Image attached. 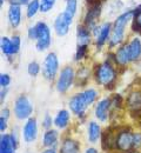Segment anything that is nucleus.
<instances>
[{
	"mask_svg": "<svg viewBox=\"0 0 141 153\" xmlns=\"http://www.w3.org/2000/svg\"><path fill=\"white\" fill-rule=\"evenodd\" d=\"M86 51H87V46L86 45H79V47H78V50H77V54H75V59L77 60H80L82 58L85 57V54H86Z\"/></svg>",
	"mask_w": 141,
	"mask_h": 153,
	"instance_id": "30",
	"label": "nucleus"
},
{
	"mask_svg": "<svg viewBox=\"0 0 141 153\" xmlns=\"http://www.w3.org/2000/svg\"><path fill=\"white\" fill-rule=\"evenodd\" d=\"M73 79H74V72H73V70L71 67L63 68L60 74V78L58 80V90L60 92H66L69 88V86L72 85Z\"/></svg>",
	"mask_w": 141,
	"mask_h": 153,
	"instance_id": "7",
	"label": "nucleus"
},
{
	"mask_svg": "<svg viewBox=\"0 0 141 153\" xmlns=\"http://www.w3.org/2000/svg\"><path fill=\"white\" fill-rule=\"evenodd\" d=\"M85 153H98V151L95 149H88Z\"/></svg>",
	"mask_w": 141,
	"mask_h": 153,
	"instance_id": "37",
	"label": "nucleus"
},
{
	"mask_svg": "<svg viewBox=\"0 0 141 153\" xmlns=\"http://www.w3.org/2000/svg\"><path fill=\"white\" fill-rule=\"evenodd\" d=\"M5 94H6V90L4 88L2 92H1V101H4V98H5Z\"/></svg>",
	"mask_w": 141,
	"mask_h": 153,
	"instance_id": "39",
	"label": "nucleus"
},
{
	"mask_svg": "<svg viewBox=\"0 0 141 153\" xmlns=\"http://www.w3.org/2000/svg\"><path fill=\"white\" fill-rule=\"evenodd\" d=\"M42 141H44V145H45L46 147H52V146H54V145L57 144V141H58V132L54 131V130L47 131L46 133L44 134Z\"/></svg>",
	"mask_w": 141,
	"mask_h": 153,
	"instance_id": "16",
	"label": "nucleus"
},
{
	"mask_svg": "<svg viewBox=\"0 0 141 153\" xmlns=\"http://www.w3.org/2000/svg\"><path fill=\"white\" fill-rule=\"evenodd\" d=\"M40 8V1L39 0H32L30 4H28V8H27V17L32 18L37 12L38 10Z\"/></svg>",
	"mask_w": 141,
	"mask_h": 153,
	"instance_id": "25",
	"label": "nucleus"
},
{
	"mask_svg": "<svg viewBox=\"0 0 141 153\" xmlns=\"http://www.w3.org/2000/svg\"><path fill=\"white\" fill-rule=\"evenodd\" d=\"M115 76H115V71L107 62L100 65L97 70V80L101 85L109 86L115 80Z\"/></svg>",
	"mask_w": 141,
	"mask_h": 153,
	"instance_id": "4",
	"label": "nucleus"
},
{
	"mask_svg": "<svg viewBox=\"0 0 141 153\" xmlns=\"http://www.w3.org/2000/svg\"><path fill=\"white\" fill-rule=\"evenodd\" d=\"M7 119L8 118H5V117H0V131H5V128H6V126H7Z\"/></svg>",
	"mask_w": 141,
	"mask_h": 153,
	"instance_id": "33",
	"label": "nucleus"
},
{
	"mask_svg": "<svg viewBox=\"0 0 141 153\" xmlns=\"http://www.w3.org/2000/svg\"><path fill=\"white\" fill-rule=\"evenodd\" d=\"M141 146V134L137 133L134 134V149Z\"/></svg>",
	"mask_w": 141,
	"mask_h": 153,
	"instance_id": "34",
	"label": "nucleus"
},
{
	"mask_svg": "<svg viewBox=\"0 0 141 153\" xmlns=\"http://www.w3.org/2000/svg\"><path fill=\"white\" fill-rule=\"evenodd\" d=\"M58 67H59L58 57L54 53H49L45 58V61H44V76H45V78L52 80L58 72Z\"/></svg>",
	"mask_w": 141,
	"mask_h": 153,
	"instance_id": "6",
	"label": "nucleus"
},
{
	"mask_svg": "<svg viewBox=\"0 0 141 153\" xmlns=\"http://www.w3.org/2000/svg\"><path fill=\"white\" fill-rule=\"evenodd\" d=\"M117 146L121 151H129L134 149V134L131 132H121L117 138Z\"/></svg>",
	"mask_w": 141,
	"mask_h": 153,
	"instance_id": "8",
	"label": "nucleus"
},
{
	"mask_svg": "<svg viewBox=\"0 0 141 153\" xmlns=\"http://www.w3.org/2000/svg\"><path fill=\"white\" fill-rule=\"evenodd\" d=\"M51 125H52V119H51L49 115H46L45 117V120H44V127L45 128H49Z\"/></svg>",
	"mask_w": 141,
	"mask_h": 153,
	"instance_id": "35",
	"label": "nucleus"
},
{
	"mask_svg": "<svg viewBox=\"0 0 141 153\" xmlns=\"http://www.w3.org/2000/svg\"><path fill=\"white\" fill-rule=\"evenodd\" d=\"M101 130L100 126L97 123H91L88 126V138L91 143H95L99 138H100Z\"/></svg>",
	"mask_w": 141,
	"mask_h": 153,
	"instance_id": "19",
	"label": "nucleus"
},
{
	"mask_svg": "<svg viewBox=\"0 0 141 153\" xmlns=\"http://www.w3.org/2000/svg\"><path fill=\"white\" fill-rule=\"evenodd\" d=\"M77 1L78 0H67V6H66L65 13L67 16H69L71 18H73L75 16V12H77Z\"/></svg>",
	"mask_w": 141,
	"mask_h": 153,
	"instance_id": "26",
	"label": "nucleus"
},
{
	"mask_svg": "<svg viewBox=\"0 0 141 153\" xmlns=\"http://www.w3.org/2000/svg\"><path fill=\"white\" fill-rule=\"evenodd\" d=\"M33 111L32 104L31 101L26 98V97L21 96L16 100V105H14V112L17 118L19 119H26L28 118Z\"/></svg>",
	"mask_w": 141,
	"mask_h": 153,
	"instance_id": "5",
	"label": "nucleus"
},
{
	"mask_svg": "<svg viewBox=\"0 0 141 153\" xmlns=\"http://www.w3.org/2000/svg\"><path fill=\"white\" fill-rule=\"evenodd\" d=\"M68 121H69V113H68V111H66V110H61L60 112L57 114L55 119H54V124H55V126L59 127V128L66 127L67 124H68Z\"/></svg>",
	"mask_w": 141,
	"mask_h": 153,
	"instance_id": "15",
	"label": "nucleus"
},
{
	"mask_svg": "<svg viewBox=\"0 0 141 153\" xmlns=\"http://www.w3.org/2000/svg\"><path fill=\"white\" fill-rule=\"evenodd\" d=\"M109 107H111V100L109 99L101 100L100 102L98 104L97 108H95V115H97V118L99 120H101V121H105L107 119V117H108Z\"/></svg>",
	"mask_w": 141,
	"mask_h": 153,
	"instance_id": "13",
	"label": "nucleus"
},
{
	"mask_svg": "<svg viewBox=\"0 0 141 153\" xmlns=\"http://www.w3.org/2000/svg\"><path fill=\"white\" fill-rule=\"evenodd\" d=\"M78 40H79V45H86L87 46V44H88V41H89V33H88V31L85 28V27H82L80 26L79 28H78Z\"/></svg>",
	"mask_w": 141,
	"mask_h": 153,
	"instance_id": "22",
	"label": "nucleus"
},
{
	"mask_svg": "<svg viewBox=\"0 0 141 153\" xmlns=\"http://www.w3.org/2000/svg\"><path fill=\"white\" fill-rule=\"evenodd\" d=\"M1 48H2V52L5 54H7V56H11V54H14L16 53V50H14V45H13L12 39H8V38L1 39Z\"/></svg>",
	"mask_w": 141,
	"mask_h": 153,
	"instance_id": "21",
	"label": "nucleus"
},
{
	"mask_svg": "<svg viewBox=\"0 0 141 153\" xmlns=\"http://www.w3.org/2000/svg\"><path fill=\"white\" fill-rule=\"evenodd\" d=\"M117 61L119 62V64H126L127 61H129V59H128V54H127V47L126 46H123V47H121L120 50L117 52Z\"/></svg>",
	"mask_w": 141,
	"mask_h": 153,
	"instance_id": "23",
	"label": "nucleus"
},
{
	"mask_svg": "<svg viewBox=\"0 0 141 153\" xmlns=\"http://www.w3.org/2000/svg\"><path fill=\"white\" fill-rule=\"evenodd\" d=\"M42 153H57V152H55V151H54L53 149H47L46 151H44Z\"/></svg>",
	"mask_w": 141,
	"mask_h": 153,
	"instance_id": "38",
	"label": "nucleus"
},
{
	"mask_svg": "<svg viewBox=\"0 0 141 153\" xmlns=\"http://www.w3.org/2000/svg\"><path fill=\"white\" fill-rule=\"evenodd\" d=\"M132 18H134V11H128L115 20L114 26H113V36L111 38V46H115L119 42H121V40L123 38L126 25Z\"/></svg>",
	"mask_w": 141,
	"mask_h": 153,
	"instance_id": "3",
	"label": "nucleus"
},
{
	"mask_svg": "<svg viewBox=\"0 0 141 153\" xmlns=\"http://www.w3.org/2000/svg\"><path fill=\"white\" fill-rule=\"evenodd\" d=\"M8 18H10V22L13 27L19 26L21 19V11L20 6L17 5H11L10 10H8Z\"/></svg>",
	"mask_w": 141,
	"mask_h": 153,
	"instance_id": "14",
	"label": "nucleus"
},
{
	"mask_svg": "<svg viewBox=\"0 0 141 153\" xmlns=\"http://www.w3.org/2000/svg\"><path fill=\"white\" fill-rule=\"evenodd\" d=\"M39 71H40L39 64H37V62H31V64L28 65V73H30L31 76H37V74L39 73Z\"/></svg>",
	"mask_w": 141,
	"mask_h": 153,
	"instance_id": "29",
	"label": "nucleus"
},
{
	"mask_svg": "<svg viewBox=\"0 0 141 153\" xmlns=\"http://www.w3.org/2000/svg\"><path fill=\"white\" fill-rule=\"evenodd\" d=\"M126 47H127V54L129 61L137 60L141 56V41L139 39L132 40Z\"/></svg>",
	"mask_w": 141,
	"mask_h": 153,
	"instance_id": "12",
	"label": "nucleus"
},
{
	"mask_svg": "<svg viewBox=\"0 0 141 153\" xmlns=\"http://www.w3.org/2000/svg\"><path fill=\"white\" fill-rule=\"evenodd\" d=\"M18 143L12 134H2L0 138V153H14Z\"/></svg>",
	"mask_w": 141,
	"mask_h": 153,
	"instance_id": "9",
	"label": "nucleus"
},
{
	"mask_svg": "<svg viewBox=\"0 0 141 153\" xmlns=\"http://www.w3.org/2000/svg\"><path fill=\"white\" fill-rule=\"evenodd\" d=\"M99 14H100V6H99V5L92 6L91 10L88 11L87 16H86V24H87L88 26H93L94 22L98 19Z\"/></svg>",
	"mask_w": 141,
	"mask_h": 153,
	"instance_id": "18",
	"label": "nucleus"
},
{
	"mask_svg": "<svg viewBox=\"0 0 141 153\" xmlns=\"http://www.w3.org/2000/svg\"><path fill=\"white\" fill-rule=\"evenodd\" d=\"M111 33V25L109 24H103L101 26L100 31H99V36H98V46H102L105 44V41L107 40L108 36Z\"/></svg>",
	"mask_w": 141,
	"mask_h": 153,
	"instance_id": "20",
	"label": "nucleus"
},
{
	"mask_svg": "<svg viewBox=\"0 0 141 153\" xmlns=\"http://www.w3.org/2000/svg\"><path fill=\"white\" fill-rule=\"evenodd\" d=\"M12 41H13V45H14V50H16V53L19 51V48H20V38L19 37H13L12 38Z\"/></svg>",
	"mask_w": 141,
	"mask_h": 153,
	"instance_id": "32",
	"label": "nucleus"
},
{
	"mask_svg": "<svg viewBox=\"0 0 141 153\" xmlns=\"http://www.w3.org/2000/svg\"><path fill=\"white\" fill-rule=\"evenodd\" d=\"M128 102H129L131 107H133V108H139V106L141 105L140 94H139V93H132V94L129 96Z\"/></svg>",
	"mask_w": 141,
	"mask_h": 153,
	"instance_id": "27",
	"label": "nucleus"
},
{
	"mask_svg": "<svg viewBox=\"0 0 141 153\" xmlns=\"http://www.w3.org/2000/svg\"><path fill=\"white\" fill-rule=\"evenodd\" d=\"M61 153H79V144L72 139L65 140L61 146Z\"/></svg>",
	"mask_w": 141,
	"mask_h": 153,
	"instance_id": "17",
	"label": "nucleus"
},
{
	"mask_svg": "<svg viewBox=\"0 0 141 153\" xmlns=\"http://www.w3.org/2000/svg\"><path fill=\"white\" fill-rule=\"evenodd\" d=\"M55 4V0H41L40 1V10L41 12H48Z\"/></svg>",
	"mask_w": 141,
	"mask_h": 153,
	"instance_id": "28",
	"label": "nucleus"
},
{
	"mask_svg": "<svg viewBox=\"0 0 141 153\" xmlns=\"http://www.w3.org/2000/svg\"><path fill=\"white\" fill-rule=\"evenodd\" d=\"M11 5H17V6H20V5H24L26 2H28V0H10Z\"/></svg>",
	"mask_w": 141,
	"mask_h": 153,
	"instance_id": "36",
	"label": "nucleus"
},
{
	"mask_svg": "<svg viewBox=\"0 0 141 153\" xmlns=\"http://www.w3.org/2000/svg\"><path fill=\"white\" fill-rule=\"evenodd\" d=\"M10 81H11L10 76H7V74H1L0 76V85H1V87L6 88V86L10 85Z\"/></svg>",
	"mask_w": 141,
	"mask_h": 153,
	"instance_id": "31",
	"label": "nucleus"
},
{
	"mask_svg": "<svg viewBox=\"0 0 141 153\" xmlns=\"http://www.w3.org/2000/svg\"><path fill=\"white\" fill-rule=\"evenodd\" d=\"M133 30L135 32H141V6L134 11V22Z\"/></svg>",
	"mask_w": 141,
	"mask_h": 153,
	"instance_id": "24",
	"label": "nucleus"
},
{
	"mask_svg": "<svg viewBox=\"0 0 141 153\" xmlns=\"http://www.w3.org/2000/svg\"><path fill=\"white\" fill-rule=\"evenodd\" d=\"M37 134H38L37 120L33 118H30L24 126V139L26 143H32L35 140Z\"/></svg>",
	"mask_w": 141,
	"mask_h": 153,
	"instance_id": "11",
	"label": "nucleus"
},
{
	"mask_svg": "<svg viewBox=\"0 0 141 153\" xmlns=\"http://www.w3.org/2000/svg\"><path fill=\"white\" fill-rule=\"evenodd\" d=\"M72 19L73 18L67 16L65 12L58 16V18L55 19V22H54V27H55V31L59 36H65L68 32L69 26L72 24Z\"/></svg>",
	"mask_w": 141,
	"mask_h": 153,
	"instance_id": "10",
	"label": "nucleus"
},
{
	"mask_svg": "<svg viewBox=\"0 0 141 153\" xmlns=\"http://www.w3.org/2000/svg\"><path fill=\"white\" fill-rule=\"evenodd\" d=\"M28 34L32 39H37V48L39 51L46 50L51 44V32L46 24L38 22L34 27L28 31Z\"/></svg>",
	"mask_w": 141,
	"mask_h": 153,
	"instance_id": "2",
	"label": "nucleus"
},
{
	"mask_svg": "<svg viewBox=\"0 0 141 153\" xmlns=\"http://www.w3.org/2000/svg\"><path fill=\"white\" fill-rule=\"evenodd\" d=\"M97 96H98V92L94 90H87L85 92H81L71 99L69 107L74 113L81 114L88 107V105H91L97 99Z\"/></svg>",
	"mask_w": 141,
	"mask_h": 153,
	"instance_id": "1",
	"label": "nucleus"
}]
</instances>
